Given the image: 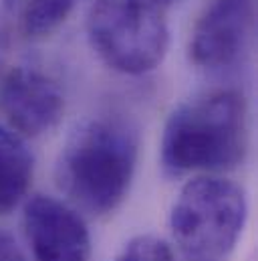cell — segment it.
<instances>
[{
  "instance_id": "cell-3",
  "label": "cell",
  "mask_w": 258,
  "mask_h": 261,
  "mask_svg": "<svg viewBox=\"0 0 258 261\" xmlns=\"http://www.w3.org/2000/svg\"><path fill=\"white\" fill-rule=\"evenodd\" d=\"M248 219L246 193L234 180L204 174L188 180L170 211L172 239L186 261H226Z\"/></svg>"
},
{
  "instance_id": "cell-2",
  "label": "cell",
  "mask_w": 258,
  "mask_h": 261,
  "mask_svg": "<svg viewBox=\"0 0 258 261\" xmlns=\"http://www.w3.org/2000/svg\"><path fill=\"white\" fill-rule=\"evenodd\" d=\"M137 156V134L129 124L117 118H89L63 142L55 182L71 206L103 217L125 200Z\"/></svg>"
},
{
  "instance_id": "cell-10",
  "label": "cell",
  "mask_w": 258,
  "mask_h": 261,
  "mask_svg": "<svg viewBox=\"0 0 258 261\" xmlns=\"http://www.w3.org/2000/svg\"><path fill=\"white\" fill-rule=\"evenodd\" d=\"M113 261H174V253L166 241L155 235H137L129 239Z\"/></svg>"
},
{
  "instance_id": "cell-1",
  "label": "cell",
  "mask_w": 258,
  "mask_h": 261,
  "mask_svg": "<svg viewBox=\"0 0 258 261\" xmlns=\"http://www.w3.org/2000/svg\"><path fill=\"white\" fill-rule=\"evenodd\" d=\"M248 152V106L236 89H214L182 101L166 120L159 160L168 176L218 174Z\"/></svg>"
},
{
  "instance_id": "cell-8",
  "label": "cell",
  "mask_w": 258,
  "mask_h": 261,
  "mask_svg": "<svg viewBox=\"0 0 258 261\" xmlns=\"http://www.w3.org/2000/svg\"><path fill=\"white\" fill-rule=\"evenodd\" d=\"M35 156L26 140L0 124V215H8L28 195Z\"/></svg>"
},
{
  "instance_id": "cell-4",
  "label": "cell",
  "mask_w": 258,
  "mask_h": 261,
  "mask_svg": "<svg viewBox=\"0 0 258 261\" xmlns=\"http://www.w3.org/2000/svg\"><path fill=\"white\" fill-rule=\"evenodd\" d=\"M174 0H95L87 14V39L101 63L123 75H145L170 49Z\"/></svg>"
},
{
  "instance_id": "cell-9",
  "label": "cell",
  "mask_w": 258,
  "mask_h": 261,
  "mask_svg": "<svg viewBox=\"0 0 258 261\" xmlns=\"http://www.w3.org/2000/svg\"><path fill=\"white\" fill-rule=\"evenodd\" d=\"M79 0H2L6 27L18 39H43L55 33Z\"/></svg>"
},
{
  "instance_id": "cell-11",
  "label": "cell",
  "mask_w": 258,
  "mask_h": 261,
  "mask_svg": "<svg viewBox=\"0 0 258 261\" xmlns=\"http://www.w3.org/2000/svg\"><path fill=\"white\" fill-rule=\"evenodd\" d=\"M0 261H26L14 237L0 229Z\"/></svg>"
},
{
  "instance_id": "cell-7",
  "label": "cell",
  "mask_w": 258,
  "mask_h": 261,
  "mask_svg": "<svg viewBox=\"0 0 258 261\" xmlns=\"http://www.w3.org/2000/svg\"><path fill=\"white\" fill-rule=\"evenodd\" d=\"M0 110L10 130L24 140L37 138L63 120L64 95L59 83L41 69L16 65L0 81Z\"/></svg>"
},
{
  "instance_id": "cell-5",
  "label": "cell",
  "mask_w": 258,
  "mask_h": 261,
  "mask_svg": "<svg viewBox=\"0 0 258 261\" xmlns=\"http://www.w3.org/2000/svg\"><path fill=\"white\" fill-rule=\"evenodd\" d=\"M254 27L256 0H208L190 35V63L206 71L236 65L250 47Z\"/></svg>"
},
{
  "instance_id": "cell-6",
  "label": "cell",
  "mask_w": 258,
  "mask_h": 261,
  "mask_svg": "<svg viewBox=\"0 0 258 261\" xmlns=\"http://www.w3.org/2000/svg\"><path fill=\"white\" fill-rule=\"evenodd\" d=\"M22 229L35 261H91V233L75 206L33 195L22 206Z\"/></svg>"
}]
</instances>
